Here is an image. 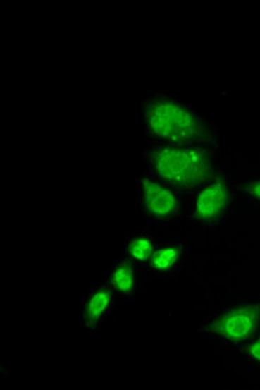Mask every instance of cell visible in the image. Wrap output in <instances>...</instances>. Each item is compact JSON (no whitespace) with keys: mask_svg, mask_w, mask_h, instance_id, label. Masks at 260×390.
<instances>
[{"mask_svg":"<svg viewBox=\"0 0 260 390\" xmlns=\"http://www.w3.org/2000/svg\"><path fill=\"white\" fill-rule=\"evenodd\" d=\"M147 122L156 135L169 141H194L202 135V126L190 109L171 99H159L148 106Z\"/></svg>","mask_w":260,"mask_h":390,"instance_id":"cell-1","label":"cell"},{"mask_svg":"<svg viewBox=\"0 0 260 390\" xmlns=\"http://www.w3.org/2000/svg\"><path fill=\"white\" fill-rule=\"evenodd\" d=\"M153 162L161 176L178 185L200 183L209 172L207 159L197 150L165 147L156 152Z\"/></svg>","mask_w":260,"mask_h":390,"instance_id":"cell-2","label":"cell"},{"mask_svg":"<svg viewBox=\"0 0 260 390\" xmlns=\"http://www.w3.org/2000/svg\"><path fill=\"white\" fill-rule=\"evenodd\" d=\"M259 318V309L255 307H244L233 311L219 320L216 330L229 339H246L255 330Z\"/></svg>","mask_w":260,"mask_h":390,"instance_id":"cell-3","label":"cell"},{"mask_svg":"<svg viewBox=\"0 0 260 390\" xmlns=\"http://www.w3.org/2000/svg\"><path fill=\"white\" fill-rule=\"evenodd\" d=\"M144 194L146 205L154 214L165 217L176 210V197L159 184L151 181H144Z\"/></svg>","mask_w":260,"mask_h":390,"instance_id":"cell-4","label":"cell"},{"mask_svg":"<svg viewBox=\"0 0 260 390\" xmlns=\"http://www.w3.org/2000/svg\"><path fill=\"white\" fill-rule=\"evenodd\" d=\"M226 186L221 182L211 184L200 193L197 200V212L200 218L211 219L218 214L226 205Z\"/></svg>","mask_w":260,"mask_h":390,"instance_id":"cell-5","label":"cell"},{"mask_svg":"<svg viewBox=\"0 0 260 390\" xmlns=\"http://www.w3.org/2000/svg\"><path fill=\"white\" fill-rule=\"evenodd\" d=\"M111 295L105 290H100L96 292L95 295L90 298L87 305V318L90 320H95L99 318L111 305Z\"/></svg>","mask_w":260,"mask_h":390,"instance_id":"cell-6","label":"cell"},{"mask_svg":"<svg viewBox=\"0 0 260 390\" xmlns=\"http://www.w3.org/2000/svg\"><path fill=\"white\" fill-rule=\"evenodd\" d=\"M113 282L121 291H129L134 284V274L128 264H120L113 271Z\"/></svg>","mask_w":260,"mask_h":390,"instance_id":"cell-7","label":"cell"},{"mask_svg":"<svg viewBox=\"0 0 260 390\" xmlns=\"http://www.w3.org/2000/svg\"><path fill=\"white\" fill-rule=\"evenodd\" d=\"M178 250L167 247L156 253L153 264L157 269H168L173 267L178 259Z\"/></svg>","mask_w":260,"mask_h":390,"instance_id":"cell-8","label":"cell"},{"mask_svg":"<svg viewBox=\"0 0 260 390\" xmlns=\"http://www.w3.org/2000/svg\"><path fill=\"white\" fill-rule=\"evenodd\" d=\"M130 253L136 260H146L151 253V243L149 240L144 239V238L135 240L130 247Z\"/></svg>","mask_w":260,"mask_h":390,"instance_id":"cell-9","label":"cell"},{"mask_svg":"<svg viewBox=\"0 0 260 390\" xmlns=\"http://www.w3.org/2000/svg\"><path fill=\"white\" fill-rule=\"evenodd\" d=\"M250 353L254 358L257 359L260 362V340L256 341V343H252V347H250Z\"/></svg>","mask_w":260,"mask_h":390,"instance_id":"cell-10","label":"cell"},{"mask_svg":"<svg viewBox=\"0 0 260 390\" xmlns=\"http://www.w3.org/2000/svg\"><path fill=\"white\" fill-rule=\"evenodd\" d=\"M249 190L250 193H252L254 197L260 200V182H256V183L250 185Z\"/></svg>","mask_w":260,"mask_h":390,"instance_id":"cell-11","label":"cell"}]
</instances>
